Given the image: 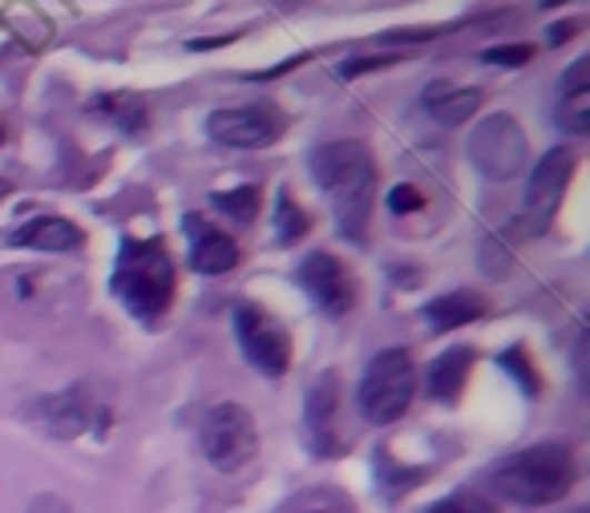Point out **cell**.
<instances>
[{
  "label": "cell",
  "mask_w": 590,
  "mask_h": 513,
  "mask_svg": "<svg viewBox=\"0 0 590 513\" xmlns=\"http://www.w3.org/2000/svg\"><path fill=\"white\" fill-rule=\"evenodd\" d=\"M312 174L332 199L336 223L348 239H360L368 231L372 194H377V167L360 142H328L312 154Z\"/></svg>",
  "instance_id": "1"
},
{
  "label": "cell",
  "mask_w": 590,
  "mask_h": 513,
  "mask_svg": "<svg viewBox=\"0 0 590 513\" xmlns=\"http://www.w3.org/2000/svg\"><path fill=\"white\" fill-rule=\"evenodd\" d=\"M579 477L574 457H570L567 445L558 441H542V445H530L513 457H501L490 469V490L493 497L513 505H554L562 502Z\"/></svg>",
  "instance_id": "2"
},
{
  "label": "cell",
  "mask_w": 590,
  "mask_h": 513,
  "mask_svg": "<svg viewBox=\"0 0 590 513\" xmlns=\"http://www.w3.org/2000/svg\"><path fill=\"white\" fill-rule=\"evenodd\" d=\"M113 295L138 320H158L174 303V263L162 239H126L113 268Z\"/></svg>",
  "instance_id": "3"
},
{
  "label": "cell",
  "mask_w": 590,
  "mask_h": 513,
  "mask_svg": "<svg viewBox=\"0 0 590 513\" xmlns=\"http://www.w3.org/2000/svg\"><path fill=\"white\" fill-rule=\"evenodd\" d=\"M417 396V364L404 348H384L360 376V416L368 424H392L409 413Z\"/></svg>",
  "instance_id": "4"
},
{
  "label": "cell",
  "mask_w": 590,
  "mask_h": 513,
  "mask_svg": "<svg viewBox=\"0 0 590 513\" xmlns=\"http://www.w3.org/2000/svg\"><path fill=\"white\" fill-rule=\"evenodd\" d=\"M199 449H202V457L211 461L214 469H223V473L243 469L259 449V433H256L251 413H247L243 404H231V401L214 404L211 413L202 416Z\"/></svg>",
  "instance_id": "5"
},
{
  "label": "cell",
  "mask_w": 590,
  "mask_h": 513,
  "mask_svg": "<svg viewBox=\"0 0 590 513\" xmlns=\"http://www.w3.org/2000/svg\"><path fill=\"white\" fill-rule=\"evenodd\" d=\"M526 154H530V142H526V130L513 122L510 113H493L486 122H478V130L469 134V162L486 174V179H518L526 170Z\"/></svg>",
  "instance_id": "6"
},
{
  "label": "cell",
  "mask_w": 590,
  "mask_h": 513,
  "mask_svg": "<svg viewBox=\"0 0 590 513\" xmlns=\"http://www.w3.org/2000/svg\"><path fill=\"white\" fill-rule=\"evenodd\" d=\"M234 340L243 348L247 364L263 376H283L291 360V340L288 328L279 324L276 315L256 308V303H234Z\"/></svg>",
  "instance_id": "7"
},
{
  "label": "cell",
  "mask_w": 590,
  "mask_h": 513,
  "mask_svg": "<svg viewBox=\"0 0 590 513\" xmlns=\"http://www.w3.org/2000/svg\"><path fill=\"white\" fill-rule=\"evenodd\" d=\"M283 113L271 101H256V105H234V110H214L207 118V138L231 150H259L271 145L283 134Z\"/></svg>",
  "instance_id": "8"
},
{
  "label": "cell",
  "mask_w": 590,
  "mask_h": 513,
  "mask_svg": "<svg viewBox=\"0 0 590 513\" xmlns=\"http://www.w3.org/2000/svg\"><path fill=\"white\" fill-rule=\"evenodd\" d=\"M570 174H574V150H570V145H554V150H546L534 162L530 179H526V194H522V211H526V219L534 223V231H546V227H550L558 202H562V194H567V187H570Z\"/></svg>",
  "instance_id": "9"
},
{
  "label": "cell",
  "mask_w": 590,
  "mask_h": 513,
  "mask_svg": "<svg viewBox=\"0 0 590 513\" xmlns=\"http://www.w3.org/2000/svg\"><path fill=\"white\" fill-rule=\"evenodd\" d=\"M300 283L316 300L320 312L348 315L357 308V280H352V271H348L336 255H328V251H312V255L303 259Z\"/></svg>",
  "instance_id": "10"
},
{
  "label": "cell",
  "mask_w": 590,
  "mask_h": 513,
  "mask_svg": "<svg viewBox=\"0 0 590 513\" xmlns=\"http://www.w3.org/2000/svg\"><path fill=\"white\" fill-rule=\"evenodd\" d=\"M187 239H190V268L199 275H223L239 263V247L227 231H219L214 223L187 214Z\"/></svg>",
  "instance_id": "11"
},
{
  "label": "cell",
  "mask_w": 590,
  "mask_h": 513,
  "mask_svg": "<svg viewBox=\"0 0 590 513\" xmlns=\"http://www.w3.org/2000/svg\"><path fill=\"white\" fill-rule=\"evenodd\" d=\"M336 396H340V384L332 372H323L308 389V404H303V433L320 457L336 453Z\"/></svg>",
  "instance_id": "12"
},
{
  "label": "cell",
  "mask_w": 590,
  "mask_h": 513,
  "mask_svg": "<svg viewBox=\"0 0 590 513\" xmlns=\"http://www.w3.org/2000/svg\"><path fill=\"white\" fill-rule=\"evenodd\" d=\"M9 243L49 251V255H69V251H78V247L86 243V234H81V227L61 219V214H37V219H29L21 231L9 234Z\"/></svg>",
  "instance_id": "13"
},
{
  "label": "cell",
  "mask_w": 590,
  "mask_h": 513,
  "mask_svg": "<svg viewBox=\"0 0 590 513\" xmlns=\"http://www.w3.org/2000/svg\"><path fill=\"white\" fill-rule=\"evenodd\" d=\"M558 125L570 134H590V61L579 57L558 81Z\"/></svg>",
  "instance_id": "14"
},
{
  "label": "cell",
  "mask_w": 590,
  "mask_h": 513,
  "mask_svg": "<svg viewBox=\"0 0 590 513\" xmlns=\"http://www.w3.org/2000/svg\"><path fill=\"white\" fill-rule=\"evenodd\" d=\"M421 105L429 118L441 125H461L481 110V90L473 86H453V81H429L421 93Z\"/></svg>",
  "instance_id": "15"
},
{
  "label": "cell",
  "mask_w": 590,
  "mask_h": 513,
  "mask_svg": "<svg viewBox=\"0 0 590 513\" xmlns=\"http://www.w3.org/2000/svg\"><path fill=\"white\" fill-rule=\"evenodd\" d=\"M490 312V300L478 295V291H449V295H437L433 303H424V328L429 332H453V328H466L473 320Z\"/></svg>",
  "instance_id": "16"
},
{
  "label": "cell",
  "mask_w": 590,
  "mask_h": 513,
  "mask_svg": "<svg viewBox=\"0 0 590 513\" xmlns=\"http://www.w3.org/2000/svg\"><path fill=\"white\" fill-rule=\"evenodd\" d=\"M469 364H473V348H449V352H441V356L429 364V380H424L429 401L453 404L457 396H461V389H466Z\"/></svg>",
  "instance_id": "17"
},
{
  "label": "cell",
  "mask_w": 590,
  "mask_h": 513,
  "mask_svg": "<svg viewBox=\"0 0 590 513\" xmlns=\"http://www.w3.org/2000/svg\"><path fill=\"white\" fill-rule=\"evenodd\" d=\"M93 113H106L110 122H118L126 134H142L146 130V105L134 98V93H106V98L90 101Z\"/></svg>",
  "instance_id": "18"
},
{
  "label": "cell",
  "mask_w": 590,
  "mask_h": 513,
  "mask_svg": "<svg viewBox=\"0 0 590 513\" xmlns=\"http://www.w3.org/2000/svg\"><path fill=\"white\" fill-rule=\"evenodd\" d=\"M93 413H98V409L86 401V392H66V396H57V401L49 404V421H53L57 436H78Z\"/></svg>",
  "instance_id": "19"
},
{
  "label": "cell",
  "mask_w": 590,
  "mask_h": 513,
  "mask_svg": "<svg viewBox=\"0 0 590 513\" xmlns=\"http://www.w3.org/2000/svg\"><path fill=\"white\" fill-rule=\"evenodd\" d=\"M214 211H223L227 219H234V223H256L259 219V202H263V194H259V187H234V190H214L211 194Z\"/></svg>",
  "instance_id": "20"
},
{
  "label": "cell",
  "mask_w": 590,
  "mask_h": 513,
  "mask_svg": "<svg viewBox=\"0 0 590 513\" xmlns=\"http://www.w3.org/2000/svg\"><path fill=\"white\" fill-rule=\"evenodd\" d=\"M308 214H303V207H296V199H291L288 190H279L276 194V239L279 243H300L303 234H308Z\"/></svg>",
  "instance_id": "21"
},
{
  "label": "cell",
  "mask_w": 590,
  "mask_h": 513,
  "mask_svg": "<svg viewBox=\"0 0 590 513\" xmlns=\"http://www.w3.org/2000/svg\"><path fill=\"white\" fill-rule=\"evenodd\" d=\"M424 513H498V505L478 490H457L441 502H433Z\"/></svg>",
  "instance_id": "22"
},
{
  "label": "cell",
  "mask_w": 590,
  "mask_h": 513,
  "mask_svg": "<svg viewBox=\"0 0 590 513\" xmlns=\"http://www.w3.org/2000/svg\"><path fill=\"white\" fill-rule=\"evenodd\" d=\"M401 57L397 53H368V57H348L344 66H340V78L352 81L360 78V73H372V69H384V66H397Z\"/></svg>",
  "instance_id": "23"
},
{
  "label": "cell",
  "mask_w": 590,
  "mask_h": 513,
  "mask_svg": "<svg viewBox=\"0 0 590 513\" xmlns=\"http://www.w3.org/2000/svg\"><path fill=\"white\" fill-rule=\"evenodd\" d=\"M530 57H534V46H493L486 49V61L501 69H518V66H530Z\"/></svg>",
  "instance_id": "24"
},
{
  "label": "cell",
  "mask_w": 590,
  "mask_h": 513,
  "mask_svg": "<svg viewBox=\"0 0 590 513\" xmlns=\"http://www.w3.org/2000/svg\"><path fill=\"white\" fill-rule=\"evenodd\" d=\"M501 364L518 372V384H522L526 392H538V376H534V369H530V360L522 364V348H510V352L501 356Z\"/></svg>",
  "instance_id": "25"
},
{
  "label": "cell",
  "mask_w": 590,
  "mask_h": 513,
  "mask_svg": "<svg viewBox=\"0 0 590 513\" xmlns=\"http://www.w3.org/2000/svg\"><path fill=\"white\" fill-rule=\"evenodd\" d=\"M421 194H417V187H409V182H401V187L392 190L389 194V207L392 214H412V211H421Z\"/></svg>",
  "instance_id": "26"
},
{
  "label": "cell",
  "mask_w": 590,
  "mask_h": 513,
  "mask_svg": "<svg viewBox=\"0 0 590 513\" xmlns=\"http://www.w3.org/2000/svg\"><path fill=\"white\" fill-rule=\"evenodd\" d=\"M429 37H437V29H412V33H384V41H389V46H412V41H429Z\"/></svg>",
  "instance_id": "27"
},
{
  "label": "cell",
  "mask_w": 590,
  "mask_h": 513,
  "mask_svg": "<svg viewBox=\"0 0 590 513\" xmlns=\"http://www.w3.org/2000/svg\"><path fill=\"white\" fill-rule=\"evenodd\" d=\"M574 24H579V21H562V29H550V41H554V46H558V41H567V37L574 33Z\"/></svg>",
  "instance_id": "28"
},
{
  "label": "cell",
  "mask_w": 590,
  "mask_h": 513,
  "mask_svg": "<svg viewBox=\"0 0 590 513\" xmlns=\"http://www.w3.org/2000/svg\"><path fill=\"white\" fill-rule=\"evenodd\" d=\"M0 142H4V130H0Z\"/></svg>",
  "instance_id": "29"
}]
</instances>
